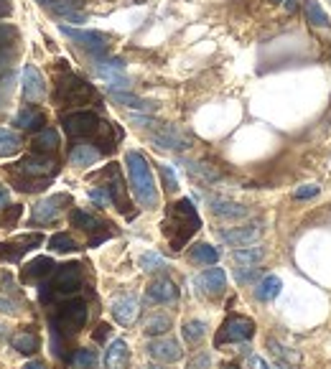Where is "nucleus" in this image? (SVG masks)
<instances>
[{"label": "nucleus", "mask_w": 331, "mask_h": 369, "mask_svg": "<svg viewBox=\"0 0 331 369\" xmlns=\"http://www.w3.org/2000/svg\"><path fill=\"white\" fill-rule=\"evenodd\" d=\"M199 227H202V219H199L191 199H179V201L168 206L163 219V235L168 237V242H171L174 250H181Z\"/></svg>", "instance_id": "nucleus-1"}, {"label": "nucleus", "mask_w": 331, "mask_h": 369, "mask_svg": "<svg viewBox=\"0 0 331 369\" xmlns=\"http://www.w3.org/2000/svg\"><path fill=\"white\" fill-rule=\"evenodd\" d=\"M125 168L127 179H130V189H133L135 199L143 209H156L158 206V186L153 179L148 161L138 150H127L125 153Z\"/></svg>", "instance_id": "nucleus-2"}, {"label": "nucleus", "mask_w": 331, "mask_h": 369, "mask_svg": "<svg viewBox=\"0 0 331 369\" xmlns=\"http://www.w3.org/2000/svg\"><path fill=\"white\" fill-rule=\"evenodd\" d=\"M56 171H59V163L54 158L44 156V153H33V156L21 158L13 165V181L21 191H41L48 179H54Z\"/></svg>", "instance_id": "nucleus-3"}, {"label": "nucleus", "mask_w": 331, "mask_h": 369, "mask_svg": "<svg viewBox=\"0 0 331 369\" xmlns=\"http://www.w3.org/2000/svg\"><path fill=\"white\" fill-rule=\"evenodd\" d=\"M62 125L66 130L69 138L74 141H105L107 133H110V125L100 120V115L92 110H77V112H69V115H64L62 118Z\"/></svg>", "instance_id": "nucleus-4"}, {"label": "nucleus", "mask_w": 331, "mask_h": 369, "mask_svg": "<svg viewBox=\"0 0 331 369\" xmlns=\"http://www.w3.org/2000/svg\"><path fill=\"white\" fill-rule=\"evenodd\" d=\"M87 323V303L82 298H71L64 300L59 311L51 318V331L59 334V336H74L82 326Z\"/></svg>", "instance_id": "nucleus-5"}, {"label": "nucleus", "mask_w": 331, "mask_h": 369, "mask_svg": "<svg viewBox=\"0 0 331 369\" xmlns=\"http://www.w3.org/2000/svg\"><path fill=\"white\" fill-rule=\"evenodd\" d=\"M82 288V265L77 262H66L59 265L54 270V280L51 285H44L41 291V300H51V298H69Z\"/></svg>", "instance_id": "nucleus-6"}, {"label": "nucleus", "mask_w": 331, "mask_h": 369, "mask_svg": "<svg viewBox=\"0 0 331 369\" xmlns=\"http://www.w3.org/2000/svg\"><path fill=\"white\" fill-rule=\"evenodd\" d=\"M56 102L59 105H71V107H77V105H87L92 102L97 97L95 87L84 82V79H79L77 74H64L59 79V84H56Z\"/></svg>", "instance_id": "nucleus-7"}, {"label": "nucleus", "mask_w": 331, "mask_h": 369, "mask_svg": "<svg viewBox=\"0 0 331 369\" xmlns=\"http://www.w3.org/2000/svg\"><path fill=\"white\" fill-rule=\"evenodd\" d=\"M59 31H62L66 39L74 41L79 48H84V51H87L92 59H105V56H107V51H110V39H107L105 33H100V31L71 28V26H66V24H59Z\"/></svg>", "instance_id": "nucleus-8"}, {"label": "nucleus", "mask_w": 331, "mask_h": 369, "mask_svg": "<svg viewBox=\"0 0 331 369\" xmlns=\"http://www.w3.org/2000/svg\"><path fill=\"white\" fill-rule=\"evenodd\" d=\"M92 69H95L97 77L107 82L110 92L112 89L123 92V89L130 87V79H127V74H125L123 59H107V56H105V59H92Z\"/></svg>", "instance_id": "nucleus-9"}, {"label": "nucleus", "mask_w": 331, "mask_h": 369, "mask_svg": "<svg viewBox=\"0 0 331 369\" xmlns=\"http://www.w3.org/2000/svg\"><path fill=\"white\" fill-rule=\"evenodd\" d=\"M255 334V321L247 316H229L227 321L222 323V331L217 334V346L222 344H240Z\"/></svg>", "instance_id": "nucleus-10"}, {"label": "nucleus", "mask_w": 331, "mask_h": 369, "mask_svg": "<svg viewBox=\"0 0 331 369\" xmlns=\"http://www.w3.org/2000/svg\"><path fill=\"white\" fill-rule=\"evenodd\" d=\"M69 204H71L69 194H54V197H48V199H41L31 212L33 224H51V222H56L62 217V212Z\"/></svg>", "instance_id": "nucleus-11"}, {"label": "nucleus", "mask_w": 331, "mask_h": 369, "mask_svg": "<svg viewBox=\"0 0 331 369\" xmlns=\"http://www.w3.org/2000/svg\"><path fill=\"white\" fill-rule=\"evenodd\" d=\"M41 242H44V235H41V232H33V235H21V237H16V240L0 242V260H3V262H18V260L26 255V252L36 250Z\"/></svg>", "instance_id": "nucleus-12"}, {"label": "nucleus", "mask_w": 331, "mask_h": 369, "mask_svg": "<svg viewBox=\"0 0 331 369\" xmlns=\"http://www.w3.org/2000/svg\"><path fill=\"white\" fill-rule=\"evenodd\" d=\"M150 141L156 143V148L176 150V153L191 148V138L184 133L181 127H176V125H161L158 130L150 133Z\"/></svg>", "instance_id": "nucleus-13"}, {"label": "nucleus", "mask_w": 331, "mask_h": 369, "mask_svg": "<svg viewBox=\"0 0 331 369\" xmlns=\"http://www.w3.org/2000/svg\"><path fill=\"white\" fill-rule=\"evenodd\" d=\"M262 237L260 224H247V227H232V229H222L220 240L229 247H250Z\"/></svg>", "instance_id": "nucleus-14"}, {"label": "nucleus", "mask_w": 331, "mask_h": 369, "mask_svg": "<svg viewBox=\"0 0 331 369\" xmlns=\"http://www.w3.org/2000/svg\"><path fill=\"white\" fill-rule=\"evenodd\" d=\"M24 97L28 102H41L46 100V79L33 64L24 66Z\"/></svg>", "instance_id": "nucleus-15"}, {"label": "nucleus", "mask_w": 331, "mask_h": 369, "mask_svg": "<svg viewBox=\"0 0 331 369\" xmlns=\"http://www.w3.org/2000/svg\"><path fill=\"white\" fill-rule=\"evenodd\" d=\"M112 318L120 323V326H133L141 316V303L135 296H118L112 300Z\"/></svg>", "instance_id": "nucleus-16"}, {"label": "nucleus", "mask_w": 331, "mask_h": 369, "mask_svg": "<svg viewBox=\"0 0 331 369\" xmlns=\"http://www.w3.org/2000/svg\"><path fill=\"white\" fill-rule=\"evenodd\" d=\"M197 288L204 293V296H209V298H217V296H222L224 288H227V273H224L222 267H209V270H204V273L197 278Z\"/></svg>", "instance_id": "nucleus-17"}, {"label": "nucleus", "mask_w": 331, "mask_h": 369, "mask_svg": "<svg viewBox=\"0 0 331 369\" xmlns=\"http://www.w3.org/2000/svg\"><path fill=\"white\" fill-rule=\"evenodd\" d=\"M148 357H153L156 361H166V364H171V361H179L184 357V349L181 344L176 341V339H153L148 344Z\"/></svg>", "instance_id": "nucleus-18"}, {"label": "nucleus", "mask_w": 331, "mask_h": 369, "mask_svg": "<svg viewBox=\"0 0 331 369\" xmlns=\"http://www.w3.org/2000/svg\"><path fill=\"white\" fill-rule=\"evenodd\" d=\"M13 125L18 130H28V133H39L41 127L46 125V115L36 107V105H26L24 110L16 112V118H13Z\"/></svg>", "instance_id": "nucleus-19"}, {"label": "nucleus", "mask_w": 331, "mask_h": 369, "mask_svg": "<svg viewBox=\"0 0 331 369\" xmlns=\"http://www.w3.org/2000/svg\"><path fill=\"white\" fill-rule=\"evenodd\" d=\"M100 158H102V150L95 148V145L87 141H79L77 145L69 150V163L77 165V168H87V165L97 163Z\"/></svg>", "instance_id": "nucleus-20"}, {"label": "nucleus", "mask_w": 331, "mask_h": 369, "mask_svg": "<svg viewBox=\"0 0 331 369\" xmlns=\"http://www.w3.org/2000/svg\"><path fill=\"white\" fill-rule=\"evenodd\" d=\"M148 298L153 303H174L179 298V288L171 278H158L148 285Z\"/></svg>", "instance_id": "nucleus-21"}, {"label": "nucleus", "mask_w": 331, "mask_h": 369, "mask_svg": "<svg viewBox=\"0 0 331 369\" xmlns=\"http://www.w3.org/2000/svg\"><path fill=\"white\" fill-rule=\"evenodd\" d=\"M54 270H56V265L51 258H36L24 267V275H21V278H24V283H41V280L48 278Z\"/></svg>", "instance_id": "nucleus-22"}, {"label": "nucleus", "mask_w": 331, "mask_h": 369, "mask_svg": "<svg viewBox=\"0 0 331 369\" xmlns=\"http://www.w3.org/2000/svg\"><path fill=\"white\" fill-rule=\"evenodd\" d=\"M127 359H130V352H127V344L123 339H115L107 352H105V369H125Z\"/></svg>", "instance_id": "nucleus-23"}, {"label": "nucleus", "mask_w": 331, "mask_h": 369, "mask_svg": "<svg viewBox=\"0 0 331 369\" xmlns=\"http://www.w3.org/2000/svg\"><path fill=\"white\" fill-rule=\"evenodd\" d=\"M209 206H212V212L217 217H222V219H242V217H247V209L242 204L229 201V199H212Z\"/></svg>", "instance_id": "nucleus-24"}, {"label": "nucleus", "mask_w": 331, "mask_h": 369, "mask_svg": "<svg viewBox=\"0 0 331 369\" xmlns=\"http://www.w3.org/2000/svg\"><path fill=\"white\" fill-rule=\"evenodd\" d=\"M59 133H56L54 127H41L39 133L33 135V150L36 153H44V156H48V153H54L56 148H59Z\"/></svg>", "instance_id": "nucleus-25"}, {"label": "nucleus", "mask_w": 331, "mask_h": 369, "mask_svg": "<svg viewBox=\"0 0 331 369\" xmlns=\"http://www.w3.org/2000/svg\"><path fill=\"white\" fill-rule=\"evenodd\" d=\"M105 173L110 176V183H107L105 189H107V194H110L112 201H115V204H118L120 209L125 212L127 199H125V186H123V179H120V171H118V168H115V165H110V168H107V171H105Z\"/></svg>", "instance_id": "nucleus-26"}, {"label": "nucleus", "mask_w": 331, "mask_h": 369, "mask_svg": "<svg viewBox=\"0 0 331 369\" xmlns=\"http://www.w3.org/2000/svg\"><path fill=\"white\" fill-rule=\"evenodd\" d=\"M262 258H265V250H262V247H240V250L232 252V260H235L240 267L260 265Z\"/></svg>", "instance_id": "nucleus-27"}, {"label": "nucleus", "mask_w": 331, "mask_h": 369, "mask_svg": "<svg viewBox=\"0 0 331 369\" xmlns=\"http://www.w3.org/2000/svg\"><path fill=\"white\" fill-rule=\"evenodd\" d=\"M10 344H13V349L21 354H33V352H39L41 339L36 331H18Z\"/></svg>", "instance_id": "nucleus-28"}, {"label": "nucleus", "mask_w": 331, "mask_h": 369, "mask_svg": "<svg viewBox=\"0 0 331 369\" xmlns=\"http://www.w3.org/2000/svg\"><path fill=\"white\" fill-rule=\"evenodd\" d=\"M306 21L316 28H329L331 21H329V13L321 8V3L319 0H306Z\"/></svg>", "instance_id": "nucleus-29"}, {"label": "nucleus", "mask_w": 331, "mask_h": 369, "mask_svg": "<svg viewBox=\"0 0 331 369\" xmlns=\"http://www.w3.org/2000/svg\"><path fill=\"white\" fill-rule=\"evenodd\" d=\"M278 293H280V278L278 275H265L260 283H258V288H255L258 300H273Z\"/></svg>", "instance_id": "nucleus-30"}, {"label": "nucleus", "mask_w": 331, "mask_h": 369, "mask_svg": "<svg viewBox=\"0 0 331 369\" xmlns=\"http://www.w3.org/2000/svg\"><path fill=\"white\" fill-rule=\"evenodd\" d=\"M21 148H24L21 138H18L16 133H10V130H3V127H0V158H13Z\"/></svg>", "instance_id": "nucleus-31"}, {"label": "nucleus", "mask_w": 331, "mask_h": 369, "mask_svg": "<svg viewBox=\"0 0 331 369\" xmlns=\"http://www.w3.org/2000/svg\"><path fill=\"white\" fill-rule=\"evenodd\" d=\"M168 329H171V316L168 314H153L143 326L145 336H163Z\"/></svg>", "instance_id": "nucleus-32"}, {"label": "nucleus", "mask_w": 331, "mask_h": 369, "mask_svg": "<svg viewBox=\"0 0 331 369\" xmlns=\"http://www.w3.org/2000/svg\"><path fill=\"white\" fill-rule=\"evenodd\" d=\"M220 260V250L212 247V244H194V250H191V262H197V265H214Z\"/></svg>", "instance_id": "nucleus-33"}, {"label": "nucleus", "mask_w": 331, "mask_h": 369, "mask_svg": "<svg viewBox=\"0 0 331 369\" xmlns=\"http://www.w3.org/2000/svg\"><path fill=\"white\" fill-rule=\"evenodd\" d=\"M110 97L115 100V102L125 105V107H133V110H145V112L153 110V105L145 102V100H141V97L130 95V92H118V89H112Z\"/></svg>", "instance_id": "nucleus-34"}, {"label": "nucleus", "mask_w": 331, "mask_h": 369, "mask_svg": "<svg viewBox=\"0 0 331 369\" xmlns=\"http://www.w3.org/2000/svg\"><path fill=\"white\" fill-rule=\"evenodd\" d=\"M181 334H184V339H186L189 344H199V341L206 336V323L199 321V318H194V321H186V323H184Z\"/></svg>", "instance_id": "nucleus-35"}, {"label": "nucleus", "mask_w": 331, "mask_h": 369, "mask_svg": "<svg viewBox=\"0 0 331 369\" xmlns=\"http://www.w3.org/2000/svg\"><path fill=\"white\" fill-rule=\"evenodd\" d=\"M138 265H141L143 273H161L166 267V260L158 255V252H143L141 260H138Z\"/></svg>", "instance_id": "nucleus-36"}, {"label": "nucleus", "mask_w": 331, "mask_h": 369, "mask_svg": "<svg viewBox=\"0 0 331 369\" xmlns=\"http://www.w3.org/2000/svg\"><path fill=\"white\" fill-rule=\"evenodd\" d=\"M69 219L74 227L84 229V232H95V229L100 227V222H97L89 212H82V209H74V212L69 214Z\"/></svg>", "instance_id": "nucleus-37"}, {"label": "nucleus", "mask_w": 331, "mask_h": 369, "mask_svg": "<svg viewBox=\"0 0 331 369\" xmlns=\"http://www.w3.org/2000/svg\"><path fill=\"white\" fill-rule=\"evenodd\" d=\"M186 171H189V176H194V179H199V181H206V183H212V181L220 179V173L206 163H186Z\"/></svg>", "instance_id": "nucleus-38"}, {"label": "nucleus", "mask_w": 331, "mask_h": 369, "mask_svg": "<svg viewBox=\"0 0 331 369\" xmlns=\"http://www.w3.org/2000/svg\"><path fill=\"white\" fill-rule=\"evenodd\" d=\"M74 369H92L97 364V354L92 349H77L69 361Z\"/></svg>", "instance_id": "nucleus-39"}, {"label": "nucleus", "mask_w": 331, "mask_h": 369, "mask_svg": "<svg viewBox=\"0 0 331 369\" xmlns=\"http://www.w3.org/2000/svg\"><path fill=\"white\" fill-rule=\"evenodd\" d=\"M48 247H51L54 252H74L77 250V242H74L66 232H59V235H54L51 240H48Z\"/></svg>", "instance_id": "nucleus-40"}, {"label": "nucleus", "mask_w": 331, "mask_h": 369, "mask_svg": "<svg viewBox=\"0 0 331 369\" xmlns=\"http://www.w3.org/2000/svg\"><path fill=\"white\" fill-rule=\"evenodd\" d=\"M268 346H270V352L276 354L278 359H288V361H298V359H301L298 354H291V352H288V349H285V346H280V344H278L276 339H270V341H268Z\"/></svg>", "instance_id": "nucleus-41"}, {"label": "nucleus", "mask_w": 331, "mask_h": 369, "mask_svg": "<svg viewBox=\"0 0 331 369\" xmlns=\"http://www.w3.org/2000/svg\"><path fill=\"white\" fill-rule=\"evenodd\" d=\"M89 199H92L97 206H110L112 204V199H110V194H107L105 186H97V189L89 191Z\"/></svg>", "instance_id": "nucleus-42"}, {"label": "nucleus", "mask_w": 331, "mask_h": 369, "mask_svg": "<svg viewBox=\"0 0 331 369\" xmlns=\"http://www.w3.org/2000/svg\"><path fill=\"white\" fill-rule=\"evenodd\" d=\"M161 176H163L166 189H168V191L179 189V179H176V173H174V168H171V165H161Z\"/></svg>", "instance_id": "nucleus-43"}, {"label": "nucleus", "mask_w": 331, "mask_h": 369, "mask_svg": "<svg viewBox=\"0 0 331 369\" xmlns=\"http://www.w3.org/2000/svg\"><path fill=\"white\" fill-rule=\"evenodd\" d=\"M8 36H16V31L0 26V62H3V56L8 54Z\"/></svg>", "instance_id": "nucleus-44"}, {"label": "nucleus", "mask_w": 331, "mask_h": 369, "mask_svg": "<svg viewBox=\"0 0 331 369\" xmlns=\"http://www.w3.org/2000/svg\"><path fill=\"white\" fill-rule=\"evenodd\" d=\"M209 367H212V357L209 354H197L189 361V369H209Z\"/></svg>", "instance_id": "nucleus-45"}, {"label": "nucleus", "mask_w": 331, "mask_h": 369, "mask_svg": "<svg viewBox=\"0 0 331 369\" xmlns=\"http://www.w3.org/2000/svg\"><path fill=\"white\" fill-rule=\"evenodd\" d=\"M319 194V186L316 183H308V186H301V189L293 191V197L296 199H314Z\"/></svg>", "instance_id": "nucleus-46"}, {"label": "nucleus", "mask_w": 331, "mask_h": 369, "mask_svg": "<svg viewBox=\"0 0 331 369\" xmlns=\"http://www.w3.org/2000/svg\"><path fill=\"white\" fill-rule=\"evenodd\" d=\"M250 369H270V367L262 357H250Z\"/></svg>", "instance_id": "nucleus-47"}, {"label": "nucleus", "mask_w": 331, "mask_h": 369, "mask_svg": "<svg viewBox=\"0 0 331 369\" xmlns=\"http://www.w3.org/2000/svg\"><path fill=\"white\" fill-rule=\"evenodd\" d=\"M10 10H13V8H10L8 0H0V18H8V16H10Z\"/></svg>", "instance_id": "nucleus-48"}, {"label": "nucleus", "mask_w": 331, "mask_h": 369, "mask_svg": "<svg viewBox=\"0 0 331 369\" xmlns=\"http://www.w3.org/2000/svg\"><path fill=\"white\" fill-rule=\"evenodd\" d=\"M6 204H8V186L0 183V206H6Z\"/></svg>", "instance_id": "nucleus-49"}, {"label": "nucleus", "mask_w": 331, "mask_h": 369, "mask_svg": "<svg viewBox=\"0 0 331 369\" xmlns=\"http://www.w3.org/2000/svg\"><path fill=\"white\" fill-rule=\"evenodd\" d=\"M41 6H46V8H54V6H59L62 0H39Z\"/></svg>", "instance_id": "nucleus-50"}, {"label": "nucleus", "mask_w": 331, "mask_h": 369, "mask_svg": "<svg viewBox=\"0 0 331 369\" xmlns=\"http://www.w3.org/2000/svg\"><path fill=\"white\" fill-rule=\"evenodd\" d=\"M24 369H46V367H44V361H31V364H26Z\"/></svg>", "instance_id": "nucleus-51"}, {"label": "nucleus", "mask_w": 331, "mask_h": 369, "mask_svg": "<svg viewBox=\"0 0 331 369\" xmlns=\"http://www.w3.org/2000/svg\"><path fill=\"white\" fill-rule=\"evenodd\" d=\"M220 369H242V367H240V364H232V361H224Z\"/></svg>", "instance_id": "nucleus-52"}, {"label": "nucleus", "mask_w": 331, "mask_h": 369, "mask_svg": "<svg viewBox=\"0 0 331 369\" xmlns=\"http://www.w3.org/2000/svg\"><path fill=\"white\" fill-rule=\"evenodd\" d=\"M105 331H107V326H100V331L95 334V339H105Z\"/></svg>", "instance_id": "nucleus-53"}, {"label": "nucleus", "mask_w": 331, "mask_h": 369, "mask_svg": "<svg viewBox=\"0 0 331 369\" xmlns=\"http://www.w3.org/2000/svg\"><path fill=\"white\" fill-rule=\"evenodd\" d=\"M273 3H283V0H273Z\"/></svg>", "instance_id": "nucleus-54"}]
</instances>
